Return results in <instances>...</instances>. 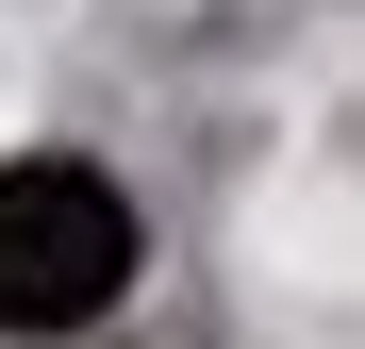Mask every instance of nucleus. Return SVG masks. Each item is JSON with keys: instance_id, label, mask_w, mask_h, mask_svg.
Listing matches in <instances>:
<instances>
[{"instance_id": "obj_1", "label": "nucleus", "mask_w": 365, "mask_h": 349, "mask_svg": "<svg viewBox=\"0 0 365 349\" xmlns=\"http://www.w3.org/2000/svg\"><path fill=\"white\" fill-rule=\"evenodd\" d=\"M116 283H133V200L67 150L0 166V333H83Z\"/></svg>"}]
</instances>
